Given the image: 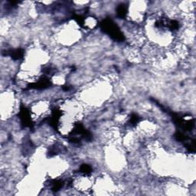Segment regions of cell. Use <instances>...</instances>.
I'll list each match as a JSON object with an SVG mask.
<instances>
[{
	"label": "cell",
	"mask_w": 196,
	"mask_h": 196,
	"mask_svg": "<svg viewBox=\"0 0 196 196\" xmlns=\"http://www.w3.org/2000/svg\"><path fill=\"white\" fill-rule=\"evenodd\" d=\"M101 28L104 32L107 34L116 42H122L125 41L124 35L123 34L117 24L110 18H107L103 20L101 23Z\"/></svg>",
	"instance_id": "cell-1"
},
{
	"label": "cell",
	"mask_w": 196,
	"mask_h": 196,
	"mask_svg": "<svg viewBox=\"0 0 196 196\" xmlns=\"http://www.w3.org/2000/svg\"><path fill=\"white\" fill-rule=\"evenodd\" d=\"M18 117H19V119L21 120V123L24 127H33V123L32 122V119H31L30 112L27 108L22 106V105L20 107Z\"/></svg>",
	"instance_id": "cell-2"
},
{
	"label": "cell",
	"mask_w": 196,
	"mask_h": 196,
	"mask_svg": "<svg viewBox=\"0 0 196 196\" xmlns=\"http://www.w3.org/2000/svg\"><path fill=\"white\" fill-rule=\"evenodd\" d=\"M51 81H49L48 78L47 77H42L37 82H35V83L30 84L28 86V88L29 89H37V90H42V89L48 88L51 86Z\"/></svg>",
	"instance_id": "cell-3"
},
{
	"label": "cell",
	"mask_w": 196,
	"mask_h": 196,
	"mask_svg": "<svg viewBox=\"0 0 196 196\" xmlns=\"http://www.w3.org/2000/svg\"><path fill=\"white\" fill-rule=\"evenodd\" d=\"M24 50L22 48H18L15 50L9 51L8 52H6V54L11 56V58L15 61H18V60H21L24 57Z\"/></svg>",
	"instance_id": "cell-4"
},
{
	"label": "cell",
	"mask_w": 196,
	"mask_h": 196,
	"mask_svg": "<svg viewBox=\"0 0 196 196\" xmlns=\"http://www.w3.org/2000/svg\"><path fill=\"white\" fill-rule=\"evenodd\" d=\"M128 9L125 4H120L117 8V16L120 18H125L127 15Z\"/></svg>",
	"instance_id": "cell-5"
},
{
	"label": "cell",
	"mask_w": 196,
	"mask_h": 196,
	"mask_svg": "<svg viewBox=\"0 0 196 196\" xmlns=\"http://www.w3.org/2000/svg\"><path fill=\"white\" fill-rule=\"evenodd\" d=\"M175 138L176 139V140H178V142H187L189 141V138L186 135H185L184 133H182V132H176L175 134Z\"/></svg>",
	"instance_id": "cell-6"
},
{
	"label": "cell",
	"mask_w": 196,
	"mask_h": 196,
	"mask_svg": "<svg viewBox=\"0 0 196 196\" xmlns=\"http://www.w3.org/2000/svg\"><path fill=\"white\" fill-rule=\"evenodd\" d=\"M64 186V182L61 180H54L52 182V187L51 189L54 192H58Z\"/></svg>",
	"instance_id": "cell-7"
},
{
	"label": "cell",
	"mask_w": 196,
	"mask_h": 196,
	"mask_svg": "<svg viewBox=\"0 0 196 196\" xmlns=\"http://www.w3.org/2000/svg\"><path fill=\"white\" fill-rule=\"evenodd\" d=\"M166 27L169 28L171 31H175L178 30V28H179V24L176 20H171V21L167 22Z\"/></svg>",
	"instance_id": "cell-8"
},
{
	"label": "cell",
	"mask_w": 196,
	"mask_h": 196,
	"mask_svg": "<svg viewBox=\"0 0 196 196\" xmlns=\"http://www.w3.org/2000/svg\"><path fill=\"white\" fill-rule=\"evenodd\" d=\"M92 172V169L89 165H87V164H83V165H81V168H80V173H83V174L87 175H88L91 173Z\"/></svg>",
	"instance_id": "cell-9"
},
{
	"label": "cell",
	"mask_w": 196,
	"mask_h": 196,
	"mask_svg": "<svg viewBox=\"0 0 196 196\" xmlns=\"http://www.w3.org/2000/svg\"><path fill=\"white\" fill-rule=\"evenodd\" d=\"M139 120V117L137 114L136 113H132L130 115V121H129V123H130L131 126H136L137 124V123Z\"/></svg>",
	"instance_id": "cell-10"
},
{
	"label": "cell",
	"mask_w": 196,
	"mask_h": 196,
	"mask_svg": "<svg viewBox=\"0 0 196 196\" xmlns=\"http://www.w3.org/2000/svg\"><path fill=\"white\" fill-rule=\"evenodd\" d=\"M73 18L76 21L78 25L81 26V27H84V18H83V16H81L80 15H73Z\"/></svg>",
	"instance_id": "cell-11"
},
{
	"label": "cell",
	"mask_w": 196,
	"mask_h": 196,
	"mask_svg": "<svg viewBox=\"0 0 196 196\" xmlns=\"http://www.w3.org/2000/svg\"><path fill=\"white\" fill-rule=\"evenodd\" d=\"M62 89H63L64 90H65V91H68V90H70V87H68V86H64L63 87H62Z\"/></svg>",
	"instance_id": "cell-12"
}]
</instances>
